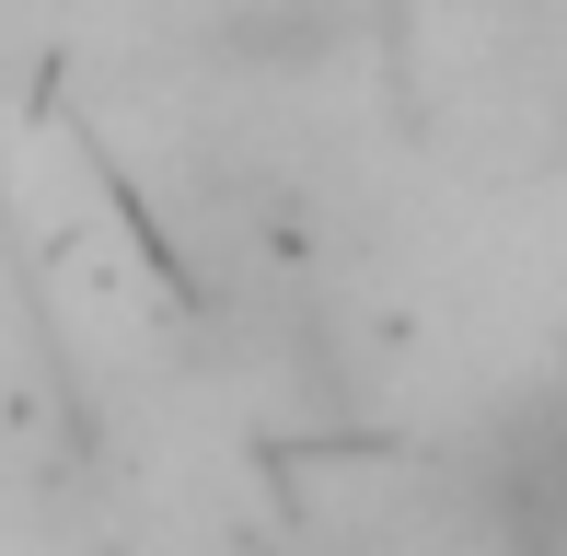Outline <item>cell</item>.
I'll list each match as a JSON object with an SVG mask.
<instances>
[{
  "label": "cell",
  "instance_id": "cell-1",
  "mask_svg": "<svg viewBox=\"0 0 567 556\" xmlns=\"http://www.w3.org/2000/svg\"><path fill=\"white\" fill-rule=\"evenodd\" d=\"M475 511L509 556H567V371L475 441Z\"/></svg>",
  "mask_w": 567,
  "mask_h": 556
}]
</instances>
